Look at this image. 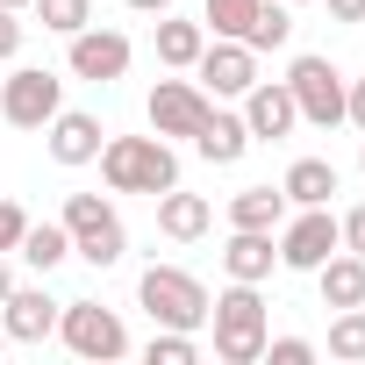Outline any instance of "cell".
I'll return each mask as SVG.
<instances>
[{"label":"cell","mask_w":365,"mask_h":365,"mask_svg":"<svg viewBox=\"0 0 365 365\" xmlns=\"http://www.w3.org/2000/svg\"><path fill=\"white\" fill-rule=\"evenodd\" d=\"M136 15H172V0H129Z\"/></svg>","instance_id":"836d02e7"},{"label":"cell","mask_w":365,"mask_h":365,"mask_svg":"<svg viewBox=\"0 0 365 365\" xmlns=\"http://www.w3.org/2000/svg\"><path fill=\"white\" fill-rule=\"evenodd\" d=\"M101 179H108V194H165L179 187V158L165 136H108L101 143Z\"/></svg>","instance_id":"6da1fadb"},{"label":"cell","mask_w":365,"mask_h":365,"mask_svg":"<svg viewBox=\"0 0 365 365\" xmlns=\"http://www.w3.org/2000/svg\"><path fill=\"white\" fill-rule=\"evenodd\" d=\"M272 237H279V265H287V272H315L329 251H344V237H336V215H329V208H301V215H294V222H279Z\"/></svg>","instance_id":"8fae6325"},{"label":"cell","mask_w":365,"mask_h":365,"mask_svg":"<svg viewBox=\"0 0 365 365\" xmlns=\"http://www.w3.org/2000/svg\"><path fill=\"white\" fill-rule=\"evenodd\" d=\"M315 287H322V308H365V258L358 251H329L315 265Z\"/></svg>","instance_id":"e0dca14e"},{"label":"cell","mask_w":365,"mask_h":365,"mask_svg":"<svg viewBox=\"0 0 365 365\" xmlns=\"http://www.w3.org/2000/svg\"><path fill=\"white\" fill-rule=\"evenodd\" d=\"M58 336H65L72 358H93V365L129 358V322L115 308H101V301H65L58 308Z\"/></svg>","instance_id":"5b68a950"},{"label":"cell","mask_w":365,"mask_h":365,"mask_svg":"<svg viewBox=\"0 0 365 365\" xmlns=\"http://www.w3.org/2000/svg\"><path fill=\"white\" fill-rule=\"evenodd\" d=\"M287 93H294V108H301V122H315V129H336L344 122V72L329 65V58H294V72H287Z\"/></svg>","instance_id":"ba28073f"},{"label":"cell","mask_w":365,"mask_h":365,"mask_svg":"<svg viewBox=\"0 0 365 365\" xmlns=\"http://www.w3.org/2000/svg\"><path fill=\"white\" fill-rule=\"evenodd\" d=\"M22 51V22H15V8H0V65H8Z\"/></svg>","instance_id":"4dcf8cb0"},{"label":"cell","mask_w":365,"mask_h":365,"mask_svg":"<svg viewBox=\"0 0 365 365\" xmlns=\"http://www.w3.org/2000/svg\"><path fill=\"white\" fill-rule=\"evenodd\" d=\"M8 294H15V265H8V258H0V301H8Z\"/></svg>","instance_id":"e575fe53"},{"label":"cell","mask_w":365,"mask_h":365,"mask_svg":"<svg viewBox=\"0 0 365 365\" xmlns=\"http://www.w3.org/2000/svg\"><path fill=\"white\" fill-rule=\"evenodd\" d=\"M143 358H150V365H194L201 344H194V329H158V336L143 344Z\"/></svg>","instance_id":"4316f807"},{"label":"cell","mask_w":365,"mask_h":365,"mask_svg":"<svg viewBox=\"0 0 365 365\" xmlns=\"http://www.w3.org/2000/svg\"><path fill=\"white\" fill-rule=\"evenodd\" d=\"M287 222V194L279 187H244L230 194V230H279Z\"/></svg>","instance_id":"44dd1931"},{"label":"cell","mask_w":365,"mask_h":365,"mask_svg":"<svg viewBox=\"0 0 365 365\" xmlns=\"http://www.w3.org/2000/svg\"><path fill=\"white\" fill-rule=\"evenodd\" d=\"M251 15H258V0H201V29H208V36H237V43H244Z\"/></svg>","instance_id":"cb8c5ba5"},{"label":"cell","mask_w":365,"mask_h":365,"mask_svg":"<svg viewBox=\"0 0 365 365\" xmlns=\"http://www.w3.org/2000/svg\"><path fill=\"white\" fill-rule=\"evenodd\" d=\"M329 358H344V365L365 358V308H336V322H329Z\"/></svg>","instance_id":"484cf974"},{"label":"cell","mask_w":365,"mask_h":365,"mask_svg":"<svg viewBox=\"0 0 365 365\" xmlns=\"http://www.w3.org/2000/svg\"><path fill=\"white\" fill-rule=\"evenodd\" d=\"M208 222H215L208 194H187V187H165V194H158V230H165L172 244H194V237H208Z\"/></svg>","instance_id":"2e32d148"},{"label":"cell","mask_w":365,"mask_h":365,"mask_svg":"<svg viewBox=\"0 0 365 365\" xmlns=\"http://www.w3.org/2000/svg\"><path fill=\"white\" fill-rule=\"evenodd\" d=\"M58 108H65V79L43 72V65H15L8 79H0V115H8L15 129H43Z\"/></svg>","instance_id":"8992f818"},{"label":"cell","mask_w":365,"mask_h":365,"mask_svg":"<svg viewBox=\"0 0 365 365\" xmlns=\"http://www.w3.org/2000/svg\"><path fill=\"white\" fill-rule=\"evenodd\" d=\"M136 301L150 308V322H158V329H201L215 294H208L194 272H179V265H150V272L136 279Z\"/></svg>","instance_id":"277c9868"},{"label":"cell","mask_w":365,"mask_h":365,"mask_svg":"<svg viewBox=\"0 0 365 365\" xmlns=\"http://www.w3.org/2000/svg\"><path fill=\"white\" fill-rule=\"evenodd\" d=\"M329 22H365V0H329Z\"/></svg>","instance_id":"d6a6232c"},{"label":"cell","mask_w":365,"mask_h":365,"mask_svg":"<svg viewBox=\"0 0 365 365\" xmlns=\"http://www.w3.org/2000/svg\"><path fill=\"white\" fill-rule=\"evenodd\" d=\"M58 222L72 237V258H86L93 272H108V265L129 258V230H122V215H115L108 194H65V215Z\"/></svg>","instance_id":"3957f363"},{"label":"cell","mask_w":365,"mask_h":365,"mask_svg":"<svg viewBox=\"0 0 365 365\" xmlns=\"http://www.w3.org/2000/svg\"><path fill=\"white\" fill-rule=\"evenodd\" d=\"M43 143H51L58 165H93L101 143H108V129H101V115H86V108H58V115L43 122Z\"/></svg>","instance_id":"4fadbf2b"},{"label":"cell","mask_w":365,"mask_h":365,"mask_svg":"<svg viewBox=\"0 0 365 365\" xmlns=\"http://www.w3.org/2000/svg\"><path fill=\"white\" fill-rule=\"evenodd\" d=\"M194 150H201L208 165H237V158L251 150V129H244V115H230V108H208V122L194 129Z\"/></svg>","instance_id":"d6986e66"},{"label":"cell","mask_w":365,"mask_h":365,"mask_svg":"<svg viewBox=\"0 0 365 365\" xmlns=\"http://www.w3.org/2000/svg\"><path fill=\"white\" fill-rule=\"evenodd\" d=\"M336 237H344V251H358V258H365V201H358L351 215H336Z\"/></svg>","instance_id":"f546056e"},{"label":"cell","mask_w":365,"mask_h":365,"mask_svg":"<svg viewBox=\"0 0 365 365\" xmlns=\"http://www.w3.org/2000/svg\"><path fill=\"white\" fill-rule=\"evenodd\" d=\"M244 43H251V51H287V43H294V8H287V0H258Z\"/></svg>","instance_id":"603a6c76"},{"label":"cell","mask_w":365,"mask_h":365,"mask_svg":"<svg viewBox=\"0 0 365 365\" xmlns=\"http://www.w3.org/2000/svg\"><path fill=\"white\" fill-rule=\"evenodd\" d=\"M265 358H272V365H308L315 344H308V336H265Z\"/></svg>","instance_id":"83f0119b"},{"label":"cell","mask_w":365,"mask_h":365,"mask_svg":"<svg viewBox=\"0 0 365 365\" xmlns=\"http://www.w3.org/2000/svg\"><path fill=\"white\" fill-rule=\"evenodd\" d=\"M15 258H29L36 272H58V265L72 258V237H65V222H29V230H22V244H15Z\"/></svg>","instance_id":"7402d4cb"},{"label":"cell","mask_w":365,"mask_h":365,"mask_svg":"<svg viewBox=\"0 0 365 365\" xmlns=\"http://www.w3.org/2000/svg\"><path fill=\"white\" fill-rule=\"evenodd\" d=\"M58 308H65V301H51L43 287H15L8 301H0L8 344H43V336H58Z\"/></svg>","instance_id":"5bb4252c"},{"label":"cell","mask_w":365,"mask_h":365,"mask_svg":"<svg viewBox=\"0 0 365 365\" xmlns=\"http://www.w3.org/2000/svg\"><path fill=\"white\" fill-rule=\"evenodd\" d=\"M22 230H29V215H22V201H0V258H15V244H22Z\"/></svg>","instance_id":"f1b7e54d"},{"label":"cell","mask_w":365,"mask_h":365,"mask_svg":"<svg viewBox=\"0 0 365 365\" xmlns=\"http://www.w3.org/2000/svg\"><path fill=\"white\" fill-rule=\"evenodd\" d=\"M244 129H251V143H279V136L301 129V108H294L287 79H258V86L244 93Z\"/></svg>","instance_id":"7c38bea8"},{"label":"cell","mask_w":365,"mask_h":365,"mask_svg":"<svg viewBox=\"0 0 365 365\" xmlns=\"http://www.w3.org/2000/svg\"><path fill=\"white\" fill-rule=\"evenodd\" d=\"M287 8H301V0H287Z\"/></svg>","instance_id":"74e56055"},{"label":"cell","mask_w":365,"mask_h":365,"mask_svg":"<svg viewBox=\"0 0 365 365\" xmlns=\"http://www.w3.org/2000/svg\"><path fill=\"white\" fill-rule=\"evenodd\" d=\"M272 265H279V237H272V230H230V244H222V272H230V279L265 287Z\"/></svg>","instance_id":"9a60e30c"},{"label":"cell","mask_w":365,"mask_h":365,"mask_svg":"<svg viewBox=\"0 0 365 365\" xmlns=\"http://www.w3.org/2000/svg\"><path fill=\"white\" fill-rule=\"evenodd\" d=\"M194 79H201L208 101H244L258 86V51L237 43V36H208V51L194 58Z\"/></svg>","instance_id":"52a82bcc"},{"label":"cell","mask_w":365,"mask_h":365,"mask_svg":"<svg viewBox=\"0 0 365 365\" xmlns=\"http://www.w3.org/2000/svg\"><path fill=\"white\" fill-rule=\"evenodd\" d=\"M208 51V29L201 22H179V15H158V65L172 72H194V58Z\"/></svg>","instance_id":"ffe728a7"},{"label":"cell","mask_w":365,"mask_h":365,"mask_svg":"<svg viewBox=\"0 0 365 365\" xmlns=\"http://www.w3.org/2000/svg\"><path fill=\"white\" fill-rule=\"evenodd\" d=\"M0 8H15V15H22V8H29V0H0Z\"/></svg>","instance_id":"d590c367"},{"label":"cell","mask_w":365,"mask_h":365,"mask_svg":"<svg viewBox=\"0 0 365 365\" xmlns=\"http://www.w3.org/2000/svg\"><path fill=\"white\" fill-rule=\"evenodd\" d=\"M344 122H358V129H365V79H351V86H344Z\"/></svg>","instance_id":"1f68e13d"},{"label":"cell","mask_w":365,"mask_h":365,"mask_svg":"<svg viewBox=\"0 0 365 365\" xmlns=\"http://www.w3.org/2000/svg\"><path fill=\"white\" fill-rule=\"evenodd\" d=\"M65 72L72 79H86V86H115L122 72H129V36L122 29H79V36H65Z\"/></svg>","instance_id":"30bf717a"},{"label":"cell","mask_w":365,"mask_h":365,"mask_svg":"<svg viewBox=\"0 0 365 365\" xmlns=\"http://www.w3.org/2000/svg\"><path fill=\"white\" fill-rule=\"evenodd\" d=\"M344 187L336 179V165L329 158H294L287 165V179H279V194H287V208H329V194Z\"/></svg>","instance_id":"ac0fdd59"},{"label":"cell","mask_w":365,"mask_h":365,"mask_svg":"<svg viewBox=\"0 0 365 365\" xmlns=\"http://www.w3.org/2000/svg\"><path fill=\"white\" fill-rule=\"evenodd\" d=\"M0 351H8V322H0Z\"/></svg>","instance_id":"8d00e7d4"},{"label":"cell","mask_w":365,"mask_h":365,"mask_svg":"<svg viewBox=\"0 0 365 365\" xmlns=\"http://www.w3.org/2000/svg\"><path fill=\"white\" fill-rule=\"evenodd\" d=\"M358 165H365V150H358Z\"/></svg>","instance_id":"f35d334b"},{"label":"cell","mask_w":365,"mask_h":365,"mask_svg":"<svg viewBox=\"0 0 365 365\" xmlns=\"http://www.w3.org/2000/svg\"><path fill=\"white\" fill-rule=\"evenodd\" d=\"M208 322H215V358L222 365H258L265 358V294L251 279H230L215 301H208Z\"/></svg>","instance_id":"7a4b0ae2"},{"label":"cell","mask_w":365,"mask_h":365,"mask_svg":"<svg viewBox=\"0 0 365 365\" xmlns=\"http://www.w3.org/2000/svg\"><path fill=\"white\" fill-rule=\"evenodd\" d=\"M36 8V22L51 29V36H79L86 22H93V0H29Z\"/></svg>","instance_id":"d4e9b609"},{"label":"cell","mask_w":365,"mask_h":365,"mask_svg":"<svg viewBox=\"0 0 365 365\" xmlns=\"http://www.w3.org/2000/svg\"><path fill=\"white\" fill-rule=\"evenodd\" d=\"M208 108H215V101L201 93V79H158L150 101H143L150 136H165V143H172V136H187V143H194V129L208 122Z\"/></svg>","instance_id":"9c48e42d"}]
</instances>
